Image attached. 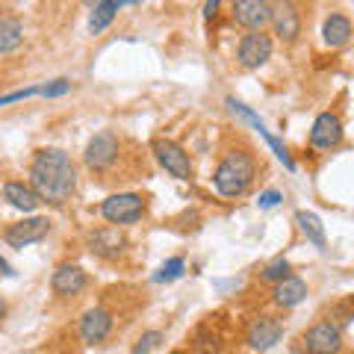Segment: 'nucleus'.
Listing matches in <instances>:
<instances>
[{
	"mask_svg": "<svg viewBox=\"0 0 354 354\" xmlns=\"http://www.w3.org/2000/svg\"><path fill=\"white\" fill-rule=\"evenodd\" d=\"M30 186L44 204L59 207L74 195L77 171L71 157L62 148H41L30 162Z\"/></svg>",
	"mask_w": 354,
	"mask_h": 354,
	"instance_id": "obj_1",
	"label": "nucleus"
},
{
	"mask_svg": "<svg viewBox=\"0 0 354 354\" xmlns=\"http://www.w3.org/2000/svg\"><path fill=\"white\" fill-rule=\"evenodd\" d=\"M254 177H257V160H254V153L251 151H227L213 174V186L218 195L239 198L248 192Z\"/></svg>",
	"mask_w": 354,
	"mask_h": 354,
	"instance_id": "obj_2",
	"label": "nucleus"
},
{
	"mask_svg": "<svg viewBox=\"0 0 354 354\" xmlns=\"http://www.w3.org/2000/svg\"><path fill=\"white\" fill-rule=\"evenodd\" d=\"M142 213H145V198L136 192H118L109 195L101 204V216L109 221V225H133L139 221Z\"/></svg>",
	"mask_w": 354,
	"mask_h": 354,
	"instance_id": "obj_3",
	"label": "nucleus"
},
{
	"mask_svg": "<svg viewBox=\"0 0 354 354\" xmlns=\"http://www.w3.org/2000/svg\"><path fill=\"white\" fill-rule=\"evenodd\" d=\"M151 151H153V157H157V162L171 177H177V180H189L192 177V160L177 142L157 136V139H151Z\"/></svg>",
	"mask_w": 354,
	"mask_h": 354,
	"instance_id": "obj_4",
	"label": "nucleus"
},
{
	"mask_svg": "<svg viewBox=\"0 0 354 354\" xmlns=\"http://www.w3.org/2000/svg\"><path fill=\"white\" fill-rule=\"evenodd\" d=\"M118 153H121V139L115 136L113 130H101L86 145L83 160H86V165L92 171H106V169H113V165H115Z\"/></svg>",
	"mask_w": 354,
	"mask_h": 354,
	"instance_id": "obj_5",
	"label": "nucleus"
},
{
	"mask_svg": "<svg viewBox=\"0 0 354 354\" xmlns=\"http://www.w3.org/2000/svg\"><path fill=\"white\" fill-rule=\"evenodd\" d=\"M272 50H274V44H272V36L269 32H263V30H251L248 36H242L239 41V48H236V62L242 65V68H260V65H266L272 59Z\"/></svg>",
	"mask_w": 354,
	"mask_h": 354,
	"instance_id": "obj_6",
	"label": "nucleus"
},
{
	"mask_svg": "<svg viewBox=\"0 0 354 354\" xmlns=\"http://www.w3.org/2000/svg\"><path fill=\"white\" fill-rule=\"evenodd\" d=\"M301 346L307 354H339L342 351V330L337 322H316L313 328L301 337Z\"/></svg>",
	"mask_w": 354,
	"mask_h": 354,
	"instance_id": "obj_7",
	"label": "nucleus"
},
{
	"mask_svg": "<svg viewBox=\"0 0 354 354\" xmlns=\"http://www.w3.org/2000/svg\"><path fill=\"white\" fill-rule=\"evenodd\" d=\"M48 234H50L48 216H32V218H21L15 225H9L3 230V239L9 248H27L32 242H41Z\"/></svg>",
	"mask_w": 354,
	"mask_h": 354,
	"instance_id": "obj_8",
	"label": "nucleus"
},
{
	"mask_svg": "<svg viewBox=\"0 0 354 354\" xmlns=\"http://www.w3.org/2000/svg\"><path fill=\"white\" fill-rule=\"evenodd\" d=\"M109 334H113V313L106 307L86 310L80 319V339L86 346H101Z\"/></svg>",
	"mask_w": 354,
	"mask_h": 354,
	"instance_id": "obj_9",
	"label": "nucleus"
},
{
	"mask_svg": "<svg viewBox=\"0 0 354 354\" xmlns=\"http://www.w3.org/2000/svg\"><path fill=\"white\" fill-rule=\"evenodd\" d=\"M339 142H342V121H339V115H334V113L316 115L313 127H310V145L319 148V151H330V148H337Z\"/></svg>",
	"mask_w": 354,
	"mask_h": 354,
	"instance_id": "obj_10",
	"label": "nucleus"
},
{
	"mask_svg": "<svg viewBox=\"0 0 354 354\" xmlns=\"http://www.w3.org/2000/svg\"><path fill=\"white\" fill-rule=\"evenodd\" d=\"M234 21L239 27L251 30H263L266 24H272V6L269 0H236L234 3Z\"/></svg>",
	"mask_w": 354,
	"mask_h": 354,
	"instance_id": "obj_11",
	"label": "nucleus"
},
{
	"mask_svg": "<svg viewBox=\"0 0 354 354\" xmlns=\"http://www.w3.org/2000/svg\"><path fill=\"white\" fill-rule=\"evenodd\" d=\"M281 337H283V325L272 316L254 319L251 328H248V346L254 351H269L274 342H281Z\"/></svg>",
	"mask_w": 354,
	"mask_h": 354,
	"instance_id": "obj_12",
	"label": "nucleus"
},
{
	"mask_svg": "<svg viewBox=\"0 0 354 354\" xmlns=\"http://www.w3.org/2000/svg\"><path fill=\"white\" fill-rule=\"evenodd\" d=\"M272 27H274V36L281 41H295L298 32H301V21H298V12L290 0H278L272 6Z\"/></svg>",
	"mask_w": 354,
	"mask_h": 354,
	"instance_id": "obj_13",
	"label": "nucleus"
},
{
	"mask_svg": "<svg viewBox=\"0 0 354 354\" xmlns=\"http://www.w3.org/2000/svg\"><path fill=\"white\" fill-rule=\"evenodd\" d=\"M86 286H88V274L80 269V266L65 263L50 274V290L57 295H77V292H83Z\"/></svg>",
	"mask_w": 354,
	"mask_h": 354,
	"instance_id": "obj_14",
	"label": "nucleus"
},
{
	"mask_svg": "<svg viewBox=\"0 0 354 354\" xmlns=\"http://www.w3.org/2000/svg\"><path fill=\"white\" fill-rule=\"evenodd\" d=\"M227 106H230V113H236V115H242V118H245L248 121V124H254V127H257L260 130V136L266 139V142H269V145H272V151L274 153H278V160L286 165V169H295V162H292V157H290V151H286V145H281V142L278 139H274L272 136V133L269 130H266V124H263V121L257 118V115H254L251 113V109L245 106V104H239V101H234V97H227V101H225Z\"/></svg>",
	"mask_w": 354,
	"mask_h": 354,
	"instance_id": "obj_15",
	"label": "nucleus"
},
{
	"mask_svg": "<svg viewBox=\"0 0 354 354\" xmlns=\"http://www.w3.org/2000/svg\"><path fill=\"white\" fill-rule=\"evenodd\" d=\"M88 248H92V254H97V257L113 260L121 254V248H124V236H121L115 227L92 230V234H88Z\"/></svg>",
	"mask_w": 354,
	"mask_h": 354,
	"instance_id": "obj_16",
	"label": "nucleus"
},
{
	"mask_svg": "<svg viewBox=\"0 0 354 354\" xmlns=\"http://www.w3.org/2000/svg\"><path fill=\"white\" fill-rule=\"evenodd\" d=\"M304 298H307V283L298 278V274H290V278L278 281L272 290V301L278 307H295V304H301Z\"/></svg>",
	"mask_w": 354,
	"mask_h": 354,
	"instance_id": "obj_17",
	"label": "nucleus"
},
{
	"mask_svg": "<svg viewBox=\"0 0 354 354\" xmlns=\"http://www.w3.org/2000/svg\"><path fill=\"white\" fill-rule=\"evenodd\" d=\"M3 201H9L15 209H21V213H32V209L41 204V198L32 186L21 183V180H9V183H3Z\"/></svg>",
	"mask_w": 354,
	"mask_h": 354,
	"instance_id": "obj_18",
	"label": "nucleus"
},
{
	"mask_svg": "<svg viewBox=\"0 0 354 354\" xmlns=\"http://www.w3.org/2000/svg\"><path fill=\"white\" fill-rule=\"evenodd\" d=\"M142 0H101V3H95V12L88 18V30L92 32H104L109 24H113V18L121 6H136Z\"/></svg>",
	"mask_w": 354,
	"mask_h": 354,
	"instance_id": "obj_19",
	"label": "nucleus"
},
{
	"mask_svg": "<svg viewBox=\"0 0 354 354\" xmlns=\"http://www.w3.org/2000/svg\"><path fill=\"white\" fill-rule=\"evenodd\" d=\"M295 221H298V227H301V234H304L310 242H313L319 251H325L328 239H325V225H322V218H319L316 213H310V209H298Z\"/></svg>",
	"mask_w": 354,
	"mask_h": 354,
	"instance_id": "obj_20",
	"label": "nucleus"
},
{
	"mask_svg": "<svg viewBox=\"0 0 354 354\" xmlns=\"http://www.w3.org/2000/svg\"><path fill=\"white\" fill-rule=\"evenodd\" d=\"M322 36H325V44H330V48H342L348 39H351V21L346 15H328L325 18V27H322Z\"/></svg>",
	"mask_w": 354,
	"mask_h": 354,
	"instance_id": "obj_21",
	"label": "nucleus"
},
{
	"mask_svg": "<svg viewBox=\"0 0 354 354\" xmlns=\"http://www.w3.org/2000/svg\"><path fill=\"white\" fill-rule=\"evenodd\" d=\"M24 41V27L18 18H0V53L18 50V44Z\"/></svg>",
	"mask_w": 354,
	"mask_h": 354,
	"instance_id": "obj_22",
	"label": "nucleus"
},
{
	"mask_svg": "<svg viewBox=\"0 0 354 354\" xmlns=\"http://www.w3.org/2000/svg\"><path fill=\"white\" fill-rule=\"evenodd\" d=\"M183 269H186V263H183V257H171V260H165L162 266H160V272L153 274V281L157 283H169V281H177L183 274Z\"/></svg>",
	"mask_w": 354,
	"mask_h": 354,
	"instance_id": "obj_23",
	"label": "nucleus"
},
{
	"mask_svg": "<svg viewBox=\"0 0 354 354\" xmlns=\"http://www.w3.org/2000/svg\"><path fill=\"white\" fill-rule=\"evenodd\" d=\"M260 278H263L266 283H278V281H283V278H290V260H283V257L272 260V263L260 272Z\"/></svg>",
	"mask_w": 354,
	"mask_h": 354,
	"instance_id": "obj_24",
	"label": "nucleus"
},
{
	"mask_svg": "<svg viewBox=\"0 0 354 354\" xmlns=\"http://www.w3.org/2000/svg\"><path fill=\"white\" fill-rule=\"evenodd\" d=\"M162 342V334L160 330H145L139 339H136V346H133V354H151L153 348H157Z\"/></svg>",
	"mask_w": 354,
	"mask_h": 354,
	"instance_id": "obj_25",
	"label": "nucleus"
},
{
	"mask_svg": "<svg viewBox=\"0 0 354 354\" xmlns=\"http://www.w3.org/2000/svg\"><path fill=\"white\" fill-rule=\"evenodd\" d=\"M32 95H41V86H30V88H18V92L0 95V106L15 104V101H27V97H32Z\"/></svg>",
	"mask_w": 354,
	"mask_h": 354,
	"instance_id": "obj_26",
	"label": "nucleus"
},
{
	"mask_svg": "<svg viewBox=\"0 0 354 354\" xmlns=\"http://www.w3.org/2000/svg\"><path fill=\"white\" fill-rule=\"evenodd\" d=\"M283 201V195L278 192V189H266V192H260V198H257V207L260 209H272V207H278Z\"/></svg>",
	"mask_w": 354,
	"mask_h": 354,
	"instance_id": "obj_27",
	"label": "nucleus"
},
{
	"mask_svg": "<svg viewBox=\"0 0 354 354\" xmlns=\"http://www.w3.org/2000/svg\"><path fill=\"white\" fill-rule=\"evenodd\" d=\"M71 88V83L68 80H53V83H44L41 86V95L44 97H59V95H65Z\"/></svg>",
	"mask_w": 354,
	"mask_h": 354,
	"instance_id": "obj_28",
	"label": "nucleus"
},
{
	"mask_svg": "<svg viewBox=\"0 0 354 354\" xmlns=\"http://www.w3.org/2000/svg\"><path fill=\"white\" fill-rule=\"evenodd\" d=\"M218 3H221V0H207V6H204V18H207V21H213V18H216Z\"/></svg>",
	"mask_w": 354,
	"mask_h": 354,
	"instance_id": "obj_29",
	"label": "nucleus"
},
{
	"mask_svg": "<svg viewBox=\"0 0 354 354\" xmlns=\"http://www.w3.org/2000/svg\"><path fill=\"white\" fill-rule=\"evenodd\" d=\"M3 316H6V301L0 298V319H3Z\"/></svg>",
	"mask_w": 354,
	"mask_h": 354,
	"instance_id": "obj_30",
	"label": "nucleus"
},
{
	"mask_svg": "<svg viewBox=\"0 0 354 354\" xmlns=\"http://www.w3.org/2000/svg\"><path fill=\"white\" fill-rule=\"evenodd\" d=\"M86 3H95V0H86ZM97 3H101V0H97Z\"/></svg>",
	"mask_w": 354,
	"mask_h": 354,
	"instance_id": "obj_31",
	"label": "nucleus"
},
{
	"mask_svg": "<svg viewBox=\"0 0 354 354\" xmlns=\"http://www.w3.org/2000/svg\"><path fill=\"white\" fill-rule=\"evenodd\" d=\"M0 195H3V192H0Z\"/></svg>",
	"mask_w": 354,
	"mask_h": 354,
	"instance_id": "obj_32",
	"label": "nucleus"
}]
</instances>
